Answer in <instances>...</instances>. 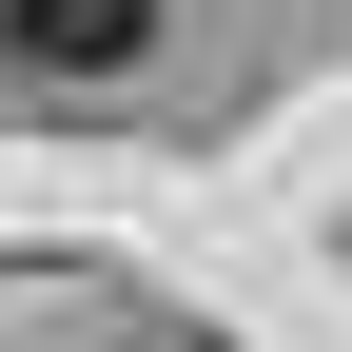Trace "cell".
<instances>
[{
    "mask_svg": "<svg viewBox=\"0 0 352 352\" xmlns=\"http://www.w3.org/2000/svg\"><path fill=\"white\" fill-rule=\"evenodd\" d=\"M0 59H39V78H138V59H157V0H0Z\"/></svg>",
    "mask_w": 352,
    "mask_h": 352,
    "instance_id": "obj_1",
    "label": "cell"
}]
</instances>
